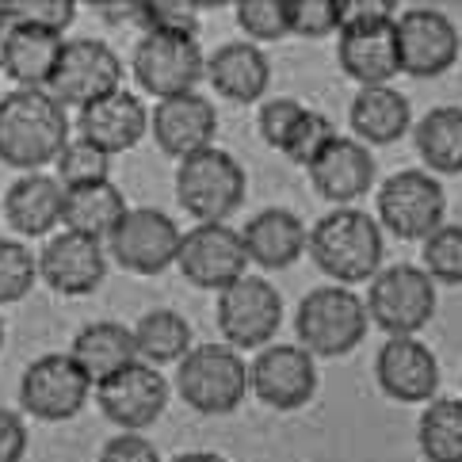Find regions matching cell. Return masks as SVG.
<instances>
[{
	"label": "cell",
	"mask_w": 462,
	"mask_h": 462,
	"mask_svg": "<svg viewBox=\"0 0 462 462\" xmlns=\"http://www.w3.org/2000/svg\"><path fill=\"white\" fill-rule=\"evenodd\" d=\"M73 138L69 111L46 88L0 92V161L23 172H42Z\"/></svg>",
	"instance_id": "obj_1"
},
{
	"label": "cell",
	"mask_w": 462,
	"mask_h": 462,
	"mask_svg": "<svg viewBox=\"0 0 462 462\" xmlns=\"http://www.w3.org/2000/svg\"><path fill=\"white\" fill-rule=\"evenodd\" d=\"M337 61L359 88H383L402 73L398 5L390 0H344L337 31Z\"/></svg>",
	"instance_id": "obj_2"
},
{
	"label": "cell",
	"mask_w": 462,
	"mask_h": 462,
	"mask_svg": "<svg viewBox=\"0 0 462 462\" xmlns=\"http://www.w3.org/2000/svg\"><path fill=\"white\" fill-rule=\"evenodd\" d=\"M306 253L337 287L371 283L383 268V226L359 207H337L310 226Z\"/></svg>",
	"instance_id": "obj_3"
},
{
	"label": "cell",
	"mask_w": 462,
	"mask_h": 462,
	"mask_svg": "<svg viewBox=\"0 0 462 462\" xmlns=\"http://www.w3.org/2000/svg\"><path fill=\"white\" fill-rule=\"evenodd\" d=\"M367 328H371L367 302L352 287H337V283L313 287L299 302V313H294L299 344L310 356H321V359L356 352L363 337H367Z\"/></svg>",
	"instance_id": "obj_4"
},
{
	"label": "cell",
	"mask_w": 462,
	"mask_h": 462,
	"mask_svg": "<svg viewBox=\"0 0 462 462\" xmlns=\"http://www.w3.org/2000/svg\"><path fill=\"white\" fill-rule=\"evenodd\" d=\"M176 390L203 417H226L249 398V363L229 344H191L176 363Z\"/></svg>",
	"instance_id": "obj_5"
},
{
	"label": "cell",
	"mask_w": 462,
	"mask_h": 462,
	"mask_svg": "<svg viewBox=\"0 0 462 462\" xmlns=\"http://www.w3.org/2000/svg\"><path fill=\"white\" fill-rule=\"evenodd\" d=\"M245 191H249V176H245L241 161L218 145L180 161L176 169V199L184 214L195 218V226L229 222L241 210Z\"/></svg>",
	"instance_id": "obj_6"
},
{
	"label": "cell",
	"mask_w": 462,
	"mask_h": 462,
	"mask_svg": "<svg viewBox=\"0 0 462 462\" xmlns=\"http://www.w3.org/2000/svg\"><path fill=\"white\" fill-rule=\"evenodd\" d=\"M367 318L386 337H417L436 313V283L420 263H390L367 283Z\"/></svg>",
	"instance_id": "obj_7"
},
{
	"label": "cell",
	"mask_w": 462,
	"mask_h": 462,
	"mask_svg": "<svg viewBox=\"0 0 462 462\" xmlns=\"http://www.w3.org/2000/svg\"><path fill=\"white\" fill-rule=\"evenodd\" d=\"M130 73H134L138 88L145 96L172 100V96H188L199 88V80L207 77V54L195 35L145 31L134 46V54H130Z\"/></svg>",
	"instance_id": "obj_8"
},
{
	"label": "cell",
	"mask_w": 462,
	"mask_h": 462,
	"mask_svg": "<svg viewBox=\"0 0 462 462\" xmlns=\"http://www.w3.org/2000/svg\"><path fill=\"white\" fill-rule=\"evenodd\" d=\"M214 321H218L222 344H229L234 352H260L275 340L279 325H283V294L263 275H241L237 283L218 291Z\"/></svg>",
	"instance_id": "obj_9"
},
{
	"label": "cell",
	"mask_w": 462,
	"mask_h": 462,
	"mask_svg": "<svg viewBox=\"0 0 462 462\" xmlns=\"http://www.w3.org/2000/svg\"><path fill=\"white\" fill-rule=\"evenodd\" d=\"M448 214L443 184L424 169H402L378 188V226H386L398 241H424L436 234Z\"/></svg>",
	"instance_id": "obj_10"
},
{
	"label": "cell",
	"mask_w": 462,
	"mask_h": 462,
	"mask_svg": "<svg viewBox=\"0 0 462 462\" xmlns=\"http://www.w3.org/2000/svg\"><path fill=\"white\" fill-rule=\"evenodd\" d=\"M88 398H92V383L73 363L69 352H46L31 359L20 378V409L46 424L73 420L88 405Z\"/></svg>",
	"instance_id": "obj_11"
},
{
	"label": "cell",
	"mask_w": 462,
	"mask_h": 462,
	"mask_svg": "<svg viewBox=\"0 0 462 462\" xmlns=\"http://www.w3.org/2000/svg\"><path fill=\"white\" fill-rule=\"evenodd\" d=\"M123 88V58L104 39H65L51 92L61 107H88Z\"/></svg>",
	"instance_id": "obj_12"
},
{
	"label": "cell",
	"mask_w": 462,
	"mask_h": 462,
	"mask_svg": "<svg viewBox=\"0 0 462 462\" xmlns=\"http://www.w3.org/2000/svg\"><path fill=\"white\" fill-rule=\"evenodd\" d=\"M180 237H184V229L164 210L130 207L123 222L115 226V234L107 237V253L130 275H161L176 263Z\"/></svg>",
	"instance_id": "obj_13"
},
{
	"label": "cell",
	"mask_w": 462,
	"mask_h": 462,
	"mask_svg": "<svg viewBox=\"0 0 462 462\" xmlns=\"http://www.w3.org/2000/svg\"><path fill=\"white\" fill-rule=\"evenodd\" d=\"M176 268L199 291H226L229 283H237L241 275H249V256H245V241L241 229L229 222H203L191 226L180 237V253H176Z\"/></svg>",
	"instance_id": "obj_14"
},
{
	"label": "cell",
	"mask_w": 462,
	"mask_h": 462,
	"mask_svg": "<svg viewBox=\"0 0 462 462\" xmlns=\"http://www.w3.org/2000/svg\"><path fill=\"white\" fill-rule=\"evenodd\" d=\"M249 393L275 412H294L318 393V363L302 344H268L249 363Z\"/></svg>",
	"instance_id": "obj_15"
},
{
	"label": "cell",
	"mask_w": 462,
	"mask_h": 462,
	"mask_svg": "<svg viewBox=\"0 0 462 462\" xmlns=\"http://www.w3.org/2000/svg\"><path fill=\"white\" fill-rule=\"evenodd\" d=\"M96 405L119 432H145L161 420L164 405H169V383L157 367L138 359L96 386Z\"/></svg>",
	"instance_id": "obj_16"
},
{
	"label": "cell",
	"mask_w": 462,
	"mask_h": 462,
	"mask_svg": "<svg viewBox=\"0 0 462 462\" xmlns=\"http://www.w3.org/2000/svg\"><path fill=\"white\" fill-rule=\"evenodd\" d=\"M462 39L448 12L439 8H405L398 12V54L402 73L439 77L458 61Z\"/></svg>",
	"instance_id": "obj_17"
},
{
	"label": "cell",
	"mask_w": 462,
	"mask_h": 462,
	"mask_svg": "<svg viewBox=\"0 0 462 462\" xmlns=\"http://www.w3.org/2000/svg\"><path fill=\"white\" fill-rule=\"evenodd\" d=\"M39 260V279L54 294L65 299H85V294L100 291V283L107 279V249L92 237H80L61 229L51 241L42 245V253H35Z\"/></svg>",
	"instance_id": "obj_18"
},
{
	"label": "cell",
	"mask_w": 462,
	"mask_h": 462,
	"mask_svg": "<svg viewBox=\"0 0 462 462\" xmlns=\"http://www.w3.org/2000/svg\"><path fill=\"white\" fill-rule=\"evenodd\" d=\"M374 378L386 398L402 405H424L439 390V359L417 337H390L374 356Z\"/></svg>",
	"instance_id": "obj_19"
},
{
	"label": "cell",
	"mask_w": 462,
	"mask_h": 462,
	"mask_svg": "<svg viewBox=\"0 0 462 462\" xmlns=\"http://www.w3.org/2000/svg\"><path fill=\"white\" fill-rule=\"evenodd\" d=\"M150 134H153L161 153L188 161V157L214 145V134H218V111H214V104L199 92L157 100V107L150 111Z\"/></svg>",
	"instance_id": "obj_20"
},
{
	"label": "cell",
	"mask_w": 462,
	"mask_h": 462,
	"mask_svg": "<svg viewBox=\"0 0 462 462\" xmlns=\"http://www.w3.org/2000/svg\"><path fill=\"white\" fill-rule=\"evenodd\" d=\"M145 134H150V107L126 88L77 111V138H85L107 157L134 150Z\"/></svg>",
	"instance_id": "obj_21"
},
{
	"label": "cell",
	"mask_w": 462,
	"mask_h": 462,
	"mask_svg": "<svg viewBox=\"0 0 462 462\" xmlns=\"http://www.w3.org/2000/svg\"><path fill=\"white\" fill-rule=\"evenodd\" d=\"M306 172L321 199L337 203V207H352L359 195H367L374 184V157L363 142L337 134Z\"/></svg>",
	"instance_id": "obj_22"
},
{
	"label": "cell",
	"mask_w": 462,
	"mask_h": 462,
	"mask_svg": "<svg viewBox=\"0 0 462 462\" xmlns=\"http://www.w3.org/2000/svg\"><path fill=\"white\" fill-rule=\"evenodd\" d=\"M65 39L54 31L27 27V23H5L0 35V73L15 88H51L54 69L61 61Z\"/></svg>",
	"instance_id": "obj_23"
},
{
	"label": "cell",
	"mask_w": 462,
	"mask_h": 462,
	"mask_svg": "<svg viewBox=\"0 0 462 462\" xmlns=\"http://www.w3.org/2000/svg\"><path fill=\"white\" fill-rule=\"evenodd\" d=\"M241 241H245V256L249 263L263 272H283L291 263H299L306 256V241H310V229L294 210L287 207H268L253 214L241 229Z\"/></svg>",
	"instance_id": "obj_24"
},
{
	"label": "cell",
	"mask_w": 462,
	"mask_h": 462,
	"mask_svg": "<svg viewBox=\"0 0 462 462\" xmlns=\"http://www.w3.org/2000/svg\"><path fill=\"white\" fill-rule=\"evenodd\" d=\"M207 80L222 100L234 104H256L272 85V61L256 42H226L207 58Z\"/></svg>",
	"instance_id": "obj_25"
},
{
	"label": "cell",
	"mask_w": 462,
	"mask_h": 462,
	"mask_svg": "<svg viewBox=\"0 0 462 462\" xmlns=\"http://www.w3.org/2000/svg\"><path fill=\"white\" fill-rule=\"evenodd\" d=\"M65 188L46 172H23L5 191V218L20 237H46L61 226Z\"/></svg>",
	"instance_id": "obj_26"
},
{
	"label": "cell",
	"mask_w": 462,
	"mask_h": 462,
	"mask_svg": "<svg viewBox=\"0 0 462 462\" xmlns=\"http://www.w3.org/2000/svg\"><path fill=\"white\" fill-rule=\"evenodd\" d=\"M69 356H73L77 367L85 371L92 390L100 383H107L111 374H119L123 367H130V363H138L134 333H130L123 321H92V325H85L73 337Z\"/></svg>",
	"instance_id": "obj_27"
},
{
	"label": "cell",
	"mask_w": 462,
	"mask_h": 462,
	"mask_svg": "<svg viewBox=\"0 0 462 462\" xmlns=\"http://www.w3.org/2000/svg\"><path fill=\"white\" fill-rule=\"evenodd\" d=\"M348 123L356 130V142L371 145H393L405 130L412 126V107L398 88H359L352 111H348Z\"/></svg>",
	"instance_id": "obj_28"
},
{
	"label": "cell",
	"mask_w": 462,
	"mask_h": 462,
	"mask_svg": "<svg viewBox=\"0 0 462 462\" xmlns=\"http://www.w3.org/2000/svg\"><path fill=\"white\" fill-rule=\"evenodd\" d=\"M126 199L123 191L104 180V184H85V188H69L65 191V207H61V226L69 234H80V237H92L107 245V237L115 234V226L123 222L126 214Z\"/></svg>",
	"instance_id": "obj_29"
},
{
	"label": "cell",
	"mask_w": 462,
	"mask_h": 462,
	"mask_svg": "<svg viewBox=\"0 0 462 462\" xmlns=\"http://www.w3.org/2000/svg\"><path fill=\"white\" fill-rule=\"evenodd\" d=\"M412 134H417V153L424 157L428 172H462V107H432Z\"/></svg>",
	"instance_id": "obj_30"
},
{
	"label": "cell",
	"mask_w": 462,
	"mask_h": 462,
	"mask_svg": "<svg viewBox=\"0 0 462 462\" xmlns=\"http://www.w3.org/2000/svg\"><path fill=\"white\" fill-rule=\"evenodd\" d=\"M134 333L138 359L150 367H164V363H180L191 352V325L180 318L176 310H150L142 313V321L130 328Z\"/></svg>",
	"instance_id": "obj_31"
},
{
	"label": "cell",
	"mask_w": 462,
	"mask_h": 462,
	"mask_svg": "<svg viewBox=\"0 0 462 462\" xmlns=\"http://www.w3.org/2000/svg\"><path fill=\"white\" fill-rule=\"evenodd\" d=\"M417 443L428 462H462V398H432L417 420Z\"/></svg>",
	"instance_id": "obj_32"
},
{
	"label": "cell",
	"mask_w": 462,
	"mask_h": 462,
	"mask_svg": "<svg viewBox=\"0 0 462 462\" xmlns=\"http://www.w3.org/2000/svg\"><path fill=\"white\" fill-rule=\"evenodd\" d=\"M54 180L69 191V188H85V184H104V180H111V157L100 153L96 145H88L85 138H69L65 142V150L58 153L54 161Z\"/></svg>",
	"instance_id": "obj_33"
},
{
	"label": "cell",
	"mask_w": 462,
	"mask_h": 462,
	"mask_svg": "<svg viewBox=\"0 0 462 462\" xmlns=\"http://www.w3.org/2000/svg\"><path fill=\"white\" fill-rule=\"evenodd\" d=\"M39 283V260L15 237H0V306L23 302Z\"/></svg>",
	"instance_id": "obj_34"
},
{
	"label": "cell",
	"mask_w": 462,
	"mask_h": 462,
	"mask_svg": "<svg viewBox=\"0 0 462 462\" xmlns=\"http://www.w3.org/2000/svg\"><path fill=\"white\" fill-rule=\"evenodd\" d=\"M420 245H424L420 268L428 272V279H432V283L462 287V226L443 222L436 234H428Z\"/></svg>",
	"instance_id": "obj_35"
},
{
	"label": "cell",
	"mask_w": 462,
	"mask_h": 462,
	"mask_svg": "<svg viewBox=\"0 0 462 462\" xmlns=\"http://www.w3.org/2000/svg\"><path fill=\"white\" fill-rule=\"evenodd\" d=\"M237 27L249 35V42H279L291 35L287 0H241L237 5Z\"/></svg>",
	"instance_id": "obj_36"
},
{
	"label": "cell",
	"mask_w": 462,
	"mask_h": 462,
	"mask_svg": "<svg viewBox=\"0 0 462 462\" xmlns=\"http://www.w3.org/2000/svg\"><path fill=\"white\" fill-rule=\"evenodd\" d=\"M291 35L299 39H328L344 23V0H287Z\"/></svg>",
	"instance_id": "obj_37"
},
{
	"label": "cell",
	"mask_w": 462,
	"mask_h": 462,
	"mask_svg": "<svg viewBox=\"0 0 462 462\" xmlns=\"http://www.w3.org/2000/svg\"><path fill=\"white\" fill-rule=\"evenodd\" d=\"M333 138H337L333 119H328L325 111L306 107L302 119H299V126H294V134H291L287 145H283V157H287L291 164H302V169H310V164L318 161V153H321Z\"/></svg>",
	"instance_id": "obj_38"
},
{
	"label": "cell",
	"mask_w": 462,
	"mask_h": 462,
	"mask_svg": "<svg viewBox=\"0 0 462 462\" xmlns=\"http://www.w3.org/2000/svg\"><path fill=\"white\" fill-rule=\"evenodd\" d=\"M5 23H27V27H42L65 35L77 20V5L73 0H15V5H0Z\"/></svg>",
	"instance_id": "obj_39"
},
{
	"label": "cell",
	"mask_w": 462,
	"mask_h": 462,
	"mask_svg": "<svg viewBox=\"0 0 462 462\" xmlns=\"http://www.w3.org/2000/svg\"><path fill=\"white\" fill-rule=\"evenodd\" d=\"M134 23H142L145 31H161V35H195L199 39V15L195 5H138L134 8Z\"/></svg>",
	"instance_id": "obj_40"
},
{
	"label": "cell",
	"mask_w": 462,
	"mask_h": 462,
	"mask_svg": "<svg viewBox=\"0 0 462 462\" xmlns=\"http://www.w3.org/2000/svg\"><path fill=\"white\" fill-rule=\"evenodd\" d=\"M302 111H306V104H299L294 96H275V100H263L260 119H256L260 138L268 142L275 153H283V145H287V138L294 134V126H299Z\"/></svg>",
	"instance_id": "obj_41"
},
{
	"label": "cell",
	"mask_w": 462,
	"mask_h": 462,
	"mask_svg": "<svg viewBox=\"0 0 462 462\" xmlns=\"http://www.w3.org/2000/svg\"><path fill=\"white\" fill-rule=\"evenodd\" d=\"M96 462H161V451L142 432H119L100 448Z\"/></svg>",
	"instance_id": "obj_42"
},
{
	"label": "cell",
	"mask_w": 462,
	"mask_h": 462,
	"mask_svg": "<svg viewBox=\"0 0 462 462\" xmlns=\"http://www.w3.org/2000/svg\"><path fill=\"white\" fill-rule=\"evenodd\" d=\"M27 455V420L23 412L0 405V462H23Z\"/></svg>",
	"instance_id": "obj_43"
},
{
	"label": "cell",
	"mask_w": 462,
	"mask_h": 462,
	"mask_svg": "<svg viewBox=\"0 0 462 462\" xmlns=\"http://www.w3.org/2000/svg\"><path fill=\"white\" fill-rule=\"evenodd\" d=\"M172 462H226V458L214 455V451H184V455H176Z\"/></svg>",
	"instance_id": "obj_44"
},
{
	"label": "cell",
	"mask_w": 462,
	"mask_h": 462,
	"mask_svg": "<svg viewBox=\"0 0 462 462\" xmlns=\"http://www.w3.org/2000/svg\"><path fill=\"white\" fill-rule=\"evenodd\" d=\"M0 348H5V318H0Z\"/></svg>",
	"instance_id": "obj_45"
},
{
	"label": "cell",
	"mask_w": 462,
	"mask_h": 462,
	"mask_svg": "<svg viewBox=\"0 0 462 462\" xmlns=\"http://www.w3.org/2000/svg\"><path fill=\"white\" fill-rule=\"evenodd\" d=\"M0 35H5V12H0Z\"/></svg>",
	"instance_id": "obj_46"
}]
</instances>
